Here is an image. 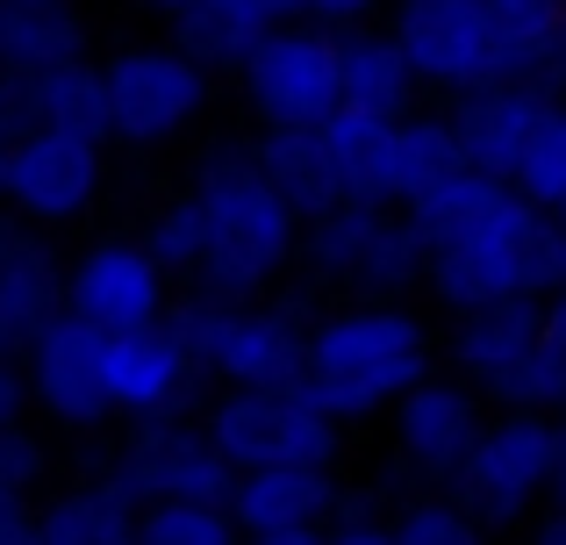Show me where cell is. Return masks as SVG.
Masks as SVG:
<instances>
[{"label": "cell", "mask_w": 566, "mask_h": 545, "mask_svg": "<svg viewBox=\"0 0 566 545\" xmlns=\"http://www.w3.org/2000/svg\"><path fill=\"white\" fill-rule=\"evenodd\" d=\"M0 545H43L36 503H8V510H0Z\"/></svg>", "instance_id": "obj_34"}, {"label": "cell", "mask_w": 566, "mask_h": 545, "mask_svg": "<svg viewBox=\"0 0 566 545\" xmlns=\"http://www.w3.org/2000/svg\"><path fill=\"white\" fill-rule=\"evenodd\" d=\"M108 474L123 481V495L137 510H151V503H216V510H230V489H237L230 460H222L216 438L201 431V417L137 423Z\"/></svg>", "instance_id": "obj_11"}, {"label": "cell", "mask_w": 566, "mask_h": 545, "mask_svg": "<svg viewBox=\"0 0 566 545\" xmlns=\"http://www.w3.org/2000/svg\"><path fill=\"white\" fill-rule=\"evenodd\" d=\"M251 8L265 14V29H294V22H308V0H251Z\"/></svg>", "instance_id": "obj_37"}, {"label": "cell", "mask_w": 566, "mask_h": 545, "mask_svg": "<svg viewBox=\"0 0 566 545\" xmlns=\"http://www.w3.org/2000/svg\"><path fill=\"white\" fill-rule=\"evenodd\" d=\"M43 517V545H137V517L144 510L123 495L115 474H94V481H65L36 503Z\"/></svg>", "instance_id": "obj_21"}, {"label": "cell", "mask_w": 566, "mask_h": 545, "mask_svg": "<svg viewBox=\"0 0 566 545\" xmlns=\"http://www.w3.org/2000/svg\"><path fill=\"white\" fill-rule=\"evenodd\" d=\"M481 8H488V29H495V80L553 86L566 0H481Z\"/></svg>", "instance_id": "obj_23"}, {"label": "cell", "mask_w": 566, "mask_h": 545, "mask_svg": "<svg viewBox=\"0 0 566 545\" xmlns=\"http://www.w3.org/2000/svg\"><path fill=\"white\" fill-rule=\"evenodd\" d=\"M193 388H201V366H193V352L180 345V331H172V323L108 337V395H115V417H129V423L187 417Z\"/></svg>", "instance_id": "obj_18"}, {"label": "cell", "mask_w": 566, "mask_h": 545, "mask_svg": "<svg viewBox=\"0 0 566 545\" xmlns=\"http://www.w3.org/2000/svg\"><path fill=\"white\" fill-rule=\"evenodd\" d=\"M0 80H8V65H0Z\"/></svg>", "instance_id": "obj_47"}, {"label": "cell", "mask_w": 566, "mask_h": 545, "mask_svg": "<svg viewBox=\"0 0 566 545\" xmlns=\"http://www.w3.org/2000/svg\"><path fill=\"white\" fill-rule=\"evenodd\" d=\"M187 201L201 216V266H193V294L216 302H265L287 266H302L308 223L294 201L265 180L251 151H208L187 180Z\"/></svg>", "instance_id": "obj_2"}, {"label": "cell", "mask_w": 566, "mask_h": 545, "mask_svg": "<svg viewBox=\"0 0 566 545\" xmlns=\"http://www.w3.org/2000/svg\"><path fill=\"white\" fill-rule=\"evenodd\" d=\"M467 166L459 158V137H452V115H423L416 108L409 123H395V144H387V187H395V209L423 201L438 180Z\"/></svg>", "instance_id": "obj_25"}, {"label": "cell", "mask_w": 566, "mask_h": 545, "mask_svg": "<svg viewBox=\"0 0 566 545\" xmlns=\"http://www.w3.org/2000/svg\"><path fill=\"white\" fill-rule=\"evenodd\" d=\"M545 359L566 374V294H553V302H545Z\"/></svg>", "instance_id": "obj_36"}, {"label": "cell", "mask_w": 566, "mask_h": 545, "mask_svg": "<svg viewBox=\"0 0 566 545\" xmlns=\"http://www.w3.org/2000/svg\"><path fill=\"white\" fill-rule=\"evenodd\" d=\"M94 43L80 0H57V8H8L0 14V65L8 72H57V65H80Z\"/></svg>", "instance_id": "obj_24"}, {"label": "cell", "mask_w": 566, "mask_h": 545, "mask_svg": "<svg viewBox=\"0 0 566 545\" xmlns=\"http://www.w3.org/2000/svg\"><path fill=\"white\" fill-rule=\"evenodd\" d=\"M137 545H244V532L216 503H151L137 517Z\"/></svg>", "instance_id": "obj_27"}, {"label": "cell", "mask_w": 566, "mask_h": 545, "mask_svg": "<svg viewBox=\"0 0 566 545\" xmlns=\"http://www.w3.org/2000/svg\"><path fill=\"white\" fill-rule=\"evenodd\" d=\"M8 503H22V495H8V489H0V510H8Z\"/></svg>", "instance_id": "obj_45"}, {"label": "cell", "mask_w": 566, "mask_h": 545, "mask_svg": "<svg viewBox=\"0 0 566 545\" xmlns=\"http://www.w3.org/2000/svg\"><path fill=\"white\" fill-rule=\"evenodd\" d=\"M516 195L538 201L545 216L566 201V94L545 108V123H538V137H531L524 166H516Z\"/></svg>", "instance_id": "obj_28"}, {"label": "cell", "mask_w": 566, "mask_h": 545, "mask_svg": "<svg viewBox=\"0 0 566 545\" xmlns=\"http://www.w3.org/2000/svg\"><path fill=\"white\" fill-rule=\"evenodd\" d=\"M416 94H423V80L409 72V57L387 36V22L352 29L345 36V115H359V123H409Z\"/></svg>", "instance_id": "obj_20"}, {"label": "cell", "mask_w": 566, "mask_h": 545, "mask_svg": "<svg viewBox=\"0 0 566 545\" xmlns=\"http://www.w3.org/2000/svg\"><path fill=\"white\" fill-rule=\"evenodd\" d=\"M237 86L265 129H323L331 115H345V36L316 22L265 29Z\"/></svg>", "instance_id": "obj_9"}, {"label": "cell", "mask_w": 566, "mask_h": 545, "mask_svg": "<svg viewBox=\"0 0 566 545\" xmlns=\"http://www.w3.org/2000/svg\"><path fill=\"white\" fill-rule=\"evenodd\" d=\"M502 195H510L502 180H488V172H467V166H459L452 180H438L423 201H409V223H416V238H423V252H444V244H459Z\"/></svg>", "instance_id": "obj_26"}, {"label": "cell", "mask_w": 566, "mask_h": 545, "mask_svg": "<svg viewBox=\"0 0 566 545\" xmlns=\"http://www.w3.org/2000/svg\"><path fill=\"white\" fill-rule=\"evenodd\" d=\"M65 273L72 259L51 230L0 209V359H29V345L65 316Z\"/></svg>", "instance_id": "obj_16"}, {"label": "cell", "mask_w": 566, "mask_h": 545, "mask_svg": "<svg viewBox=\"0 0 566 545\" xmlns=\"http://www.w3.org/2000/svg\"><path fill=\"white\" fill-rule=\"evenodd\" d=\"M395 0H308V22L331 29V36H352V29H380Z\"/></svg>", "instance_id": "obj_32"}, {"label": "cell", "mask_w": 566, "mask_h": 545, "mask_svg": "<svg viewBox=\"0 0 566 545\" xmlns=\"http://www.w3.org/2000/svg\"><path fill=\"white\" fill-rule=\"evenodd\" d=\"M387 36L401 43L409 72L430 94H481L495 86V29L481 0H395Z\"/></svg>", "instance_id": "obj_12"}, {"label": "cell", "mask_w": 566, "mask_h": 545, "mask_svg": "<svg viewBox=\"0 0 566 545\" xmlns=\"http://www.w3.org/2000/svg\"><path fill=\"white\" fill-rule=\"evenodd\" d=\"M430 374H438V337L409 302H337L308 323L302 395L337 431L395 417L401 395H416Z\"/></svg>", "instance_id": "obj_1"}, {"label": "cell", "mask_w": 566, "mask_h": 545, "mask_svg": "<svg viewBox=\"0 0 566 545\" xmlns=\"http://www.w3.org/2000/svg\"><path fill=\"white\" fill-rule=\"evenodd\" d=\"M524 545H566V510H545L538 524H531V538Z\"/></svg>", "instance_id": "obj_38"}, {"label": "cell", "mask_w": 566, "mask_h": 545, "mask_svg": "<svg viewBox=\"0 0 566 545\" xmlns=\"http://www.w3.org/2000/svg\"><path fill=\"white\" fill-rule=\"evenodd\" d=\"M331 545H401V538H395V524H380V517H345L331 532Z\"/></svg>", "instance_id": "obj_35"}, {"label": "cell", "mask_w": 566, "mask_h": 545, "mask_svg": "<svg viewBox=\"0 0 566 545\" xmlns=\"http://www.w3.org/2000/svg\"><path fill=\"white\" fill-rule=\"evenodd\" d=\"M553 101H559V86H524V80H495L481 94H459L452 137H459L467 172H488V180L516 187V166H524V151H531V137H538Z\"/></svg>", "instance_id": "obj_17"}, {"label": "cell", "mask_w": 566, "mask_h": 545, "mask_svg": "<svg viewBox=\"0 0 566 545\" xmlns=\"http://www.w3.org/2000/svg\"><path fill=\"white\" fill-rule=\"evenodd\" d=\"M29 374V402L57 423V431H101L115 423V395H108V337L80 316H57L51 331L29 345L22 359Z\"/></svg>", "instance_id": "obj_14"}, {"label": "cell", "mask_w": 566, "mask_h": 545, "mask_svg": "<svg viewBox=\"0 0 566 545\" xmlns=\"http://www.w3.org/2000/svg\"><path fill=\"white\" fill-rule=\"evenodd\" d=\"M553 510H566V452H559V481H553Z\"/></svg>", "instance_id": "obj_42"}, {"label": "cell", "mask_w": 566, "mask_h": 545, "mask_svg": "<svg viewBox=\"0 0 566 545\" xmlns=\"http://www.w3.org/2000/svg\"><path fill=\"white\" fill-rule=\"evenodd\" d=\"M553 223H559V230H566V201H559V209H553Z\"/></svg>", "instance_id": "obj_44"}, {"label": "cell", "mask_w": 566, "mask_h": 545, "mask_svg": "<svg viewBox=\"0 0 566 545\" xmlns=\"http://www.w3.org/2000/svg\"><path fill=\"white\" fill-rule=\"evenodd\" d=\"M337 474L323 467H273V474H237L230 489V524L244 538H287V532H323L337 517Z\"/></svg>", "instance_id": "obj_19"}, {"label": "cell", "mask_w": 566, "mask_h": 545, "mask_svg": "<svg viewBox=\"0 0 566 545\" xmlns=\"http://www.w3.org/2000/svg\"><path fill=\"white\" fill-rule=\"evenodd\" d=\"M244 545H331V532H287V538H244Z\"/></svg>", "instance_id": "obj_39"}, {"label": "cell", "mask_w": 566, "mask_h": 545, "mask_svg": "<svg viewBox=\"0 0 566 545\" xmlns=\"http://www.w3.org/2000/svg\"><path fill=\"white\" fill-rule=\"evenodd\" d=\"M166 43L187 51L208 80H216V72H244L251 51L265 43V14L251 8V0H187L166 22Z\"/></svg>", "instance_id": "obj_22"}, {"label": "cell", "mask_w": 566, "mask_h": 545, "mask_svg": "<svg viewBox=\"0 0 566 545\" xmlns=\"http://www.w3.org/2000/svg\"><path fill=\"white\" fill-rule=\"evenodd\" d=\"M488 423V402L467 388L459 374H430L416 395H401V409L387 417V446L395 467H409L423 489H452L459 467H467L473 438Z\"/></svg>", "instance_id": "obj_15"}, {"label": "cell", "mask_w": 566, "mask_h": 545, "mask_svg": "<svg viewBox=\"0 0 566 545\" xmlns=\"http://www.w3.org/2000/svg\"><path fill=\"white\" fill-rule=\"evenodd\" d=\"M553 86L566 94V14H559V57H553Z\"/></svg>", "instance_id": "obj_40"}, {"label": "cell", "mask_w": 566, "mask_h": 545, "mask_svg": "<svg viewBox=\"0 0 566 545\" xmlns=\"http://www.w3.org/2000/svg\"><path fill=\"white\" fill-rule=\"evenodd\" d=\"M29 374H22V359H0V431H22L29 423Z\"/></svg>", "instance_id": "obj_33"}, {"label": "cell", "mask_w": 566, "mask_h": 545, "mask_svg": "<svg viewBox=\"0 0 566 545\" xmlns=\"http://www.w3.org/2000/svg\"><path fill=\"white\" fill-rule=\"evenodd\" d=\"M395 538L401 545H495V532L473 524L452 495H416V503L395 517Z\"/></svg>", "instance_id": "obj_30"}, {"label": "cell", "mask_w": 566, "mask_h": 545, "mask_svg": "<svg viewBox=\"0 0 566 545\" xmlns=\"http://www.w3.org/2000/svg\"><path fill=\"white\" fill-rule=\"evenodd\" d=\"M423 287L438 294L452 316L502 308V302H553V294H566V230L538 201H524L510 187L459 244L430 252Z\"/></svg>", "instance_id": "obj_3"}, {"label": "cell", "mask_w": 566, "mask_h": 545, "mask_svg": "<svg viewBox=\"0 0 566 545\" xmlns=\"http://www.w3.org/2000/svg\"><path fill=\"white\" fill-rule=\"evenodd\" d=\"M166 323L180 331L201 380H216V388H302L308 380V323L280 302L187 294V302H172Z\"/></svg>", "instance_id": "obj_4"}, {"label": "cell", "mask_w": 566, "mask_h": 545, "mask_svg": "<svg viewBox=\"0 0 566 545\" xmlns=\"http://www.w3.org/2000/svg\"><path fill=\"white\" fill-rule=\"evenodd\" d=\"M137 8H151V14H166V22H172V14H180L187 0H137Z\"/></svg>", "instance_id": "obj_41"}, {"label": "cell", "mask_w": 566, "mask_h": 545, "mask_svg": "<svg viewBox=\"0 0 566 545\" xmlns=\"http://www.w3.org/2000/svg\"><path fill=\"white\" fill-rule=\"evenodd\" d=\"M144 252H151L172 280H193V266H201V216H193L187 187L151 209V223H144Z\"/></svg>", "instance_id": "obj_29"}, {"label": "cell", "mask_w": 566, "mask_h": 545, "mask_svg": "<svg viewBox=\"0 0 566 545\" xmlns=\"http://www.w3.org/2000/svg\"><path fill=\"white\" fill-rule=\"evenodd\" d=\"M8 8H57V0H0V14H8Z\"/></svg>", "instance_id": "obj_43"}, {"label": "cell", "mask_w": 566, "mask_h": 545, "mask_svg": "<svg viewBox=\"0 0 566 545\" xmlns=\"http://www.w3.org/2000/svg\"><path fill=\"white\" fill-rule=\"evenodd\" d=\"M101 187H108V144L65 137V129H29L22 144L0 151V209L22 216L36 230H72L94 216Z\"/></svg>", "instance_id": "obj_10"}, {"label": "cell", "mask_w": 566, "mask_h": 545, "mask_svg": "<svg viewBox=\"0 0 566 545\" xmlns=\"http://www.w3.org/2000/svg\"><path fill=\"white\" fill-rule=\"evenodd\" d=\"M559 452H566L559 417H538V409H495L444 495H452L473 524H488V532H516V524L538 517V503H553Z\"/></svg>", "instance_id": "obj_5"}, {"label": "cell", "mask_w": 566, "mask_h": 545, "mask_svg": "<svg viewBox=\"0 0 566 545\" xmlns=\"http://www.w3.org/2000/svg\"><path fill=\"white\" fill-rule=\"evenodd\" d=\"M559 431H566V409H559Z\"/></svg>", "instance_id": "obj_46"}, {"label": "cell", "mask_w": 566, "mask_h": 545, "mask_svg": "<svg viewBox=\"0 0 566 545\" xmlns=\"http://www.w3.org/2000/svg\"><path fill=\"white\" fill-rule=\"evenodd\" d=\"M43 481H51V446L36 431H0V489L22 495V503H43Z\"/></svg>", "instance_id": "obj_31"}, {"label": "cell", "mask_w": 566, "mask_h": 545, "mask_svg": "<svg viewBox=\"0 0 566 545\" xmlns=\"http://www.w3.org/2000/svg\"><path fill=\"white\" fill-rule=\"evenodd\" d=\"M201 431L216 438L230 474H273V467L337 474V452H345V431L302 388H222L201 409Z\"/></svg>", "instance_id": "obj_6"}, {"label": "cell", "mask_w": 566, "mask_h": 545, "mask_svg": "<svg viewBox=\"0 0 566 545\" xmlns=\"http://www.w3.org/2000/svg\"><path fill=\"white\" fill-rule=\"evenodd\" d=\"M302 266L345 302H401V287L430 273V252L409 209H331L308 223Z\"/></svg>", "instance_id": "obj_8"}, {"label": "cell", "mask_w": 566, "mask_h": 545, "mask_svg": "<svg viewBox=\"0 0 566 545\" xmlns=\"http://www.w3.org/2000/svg\"><path fill=\"white\" fill-rule=\"evenodd\" d=\"M101 86H108V144L123 151H166L180 144L216 101V80L172 43H123L101 57Z\"/></svg>", "instance_id": "obj_7"}, {"label": "cell", "mask_w": 566, "mask_h": 545, "mask_svg": "<svg viewBox=\"0 0 566 545\" xmlns=\"http://www.w3.org/2000/svg\"><path fill=\"white\" fill-rule=\"evenodd\" d=\"M65 316L94 323L101 337L151 331L172 316V273L144 252V238H94L65 273Z\"/></svg>", "instance_id": "obj_13"}]
</instances>
